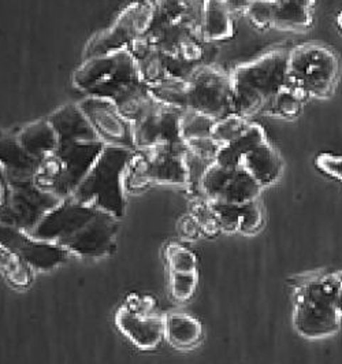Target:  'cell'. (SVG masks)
I'll return each instance as SVG.
<instances>
[{
  "instance_id": "6da1fadb",
  "label": "cell",
  "mask_w": 342,
  "mask_h": 364,
  "mask_svg": "<svg viewBox=\"0 0 342 364\" xmlns=\"http://www.w3.org/2000/svg\"><path fill=\"white\" fill-rule=\"evenodd\" d=\"M233 112L251 119L263 114L288 85V51L274 50L237 66L230 74Z\"/></svg>"
},
{
  "instance_id": "7a4b0ae2",
  "label": "cell",
  "mask_w": 342,
  "mask_h": 364,
  "mask_svg": "<svg viewBox=\"0 0 342 364\" xmlns=\"http://www.w3.org/2000/svg\"><path fill=\"white\" fill-rule=\"evenodd\" d=\"M134 151L106 146L90 173L73 193V199L105 211L115 218L125 217L127 211V167Z\"/></svg>"
},
{
  "instance_id": "3957f363",
  "label": "cell",
  "mask_w": 342,
  "mask_h": 364,
  "mask_svg": "<svg viewBox=\"0 0 342 364\" xmlns=\"http://www.w3.org/2000/svg\"><path fill=\"white\" fill-rule=\"evenodd\" d=\"M338 309V275H309L296 285L293 323L306 338L336 334L341 326Z\"/></svg>"
},
{
  "instance_id": "277c9868",
  "label": "cell",
  "mask_w": 342,
  "mask_h": 364,
  "mask_svg": "<svg viewBox=\"0 0 342 364\" xmlns=\"http://www.w3.org/2000/svg\"><path fill=\"white\" fill-rule=\"evenodd\" d=\"M340 58L331 48L308 43L288 51V87L306 99L330 97L340 81Z\"/></svg>"
},
{
  "instance_id": "5b68a950",
  "label": "cell",
  "mask_w": 342,
  "mask_h": 364,
  "mask_svg": "<svg viewBox=\"0 0 342 364\" xmlns=\"http://www.w3.org/2000/svg\"><path fill=\"white\" fill-rule=\"evenodd\" d=\"M136 62L129 50L84 59L73 74V85L87 96L112 100L127 87L141 82Z\"/></svg>"
},
{
  "instance_id": "8992f818",
  "label": "cell",
  "mask_w": 342,
  "mask_h": 364,
  "mask_svg": "<svg viewBox=\"0 0 342 364\" xmlns=\"http://www.w3.org/2000/svg\"><path fill=\"white\" fill-rule=\"evenodd\" d=\"M186 151L170 146L136 149L127 167V192H140L152 185L188 186Z\"/></svg>"
},
{
  "instance_id": "52a82bcc",
  "label": "cell",
  "mask_w": 342,
  "mask_h": 364,
  "mask_svg": "<svg viewBox=\"0 0 342 364\" xmlns=\"http://www.w3.org/2000/svg\"><path fill=\"white\" fill-rule=\"evenodd\" d=\"M188 109L222 119L233 114L230 75L210 66H200L188 80Z\"/></svg>"
},
{
  "instance_id": "ba28073f",
  "label": "cell",
  "mask_w": 342,
  "mask_h": 364,
  "mask_svg": "<svg viewBox=\"0 0 342 364\" xmlns=\"http://www.w3.org/2000/svg\"><path fill=\"white\" fill-rule=\"evenodd\" d=\"M62 200L65 199L43 191L35 181L10 182V198L0 211V225L31 233Z\"/></svg>"
},
{
  "instance_id": "9c48e42d",
  "label": "cell",
  "mask_w": 342,
  "mask_h": 364,
  "mask_svg": "<svg viewBox=\"0 0 342 364\" xmlns=\"http://www.w3.org/2000/svg\"><path fill=\"white\" fill-rule=\"evenodd\" d=\"M0 245L33 272L41 273L54 270L70 257L59 244L37 240L21 229L6 225H0Z\"/></svg>"
},
{
  "instance_id": "30bf717a",
  "label": "cell",
  "mask_w": 342,
  "mask_h": 364,
  "mask_svg": "<svg viewBox=\"0 0 342 364\" xmlns=\"http://www.w3.org/2000/svg\"><path fill=\"white\" fill-rule=\"evenodd\" d=\"M78 106L105 146H121L136 151L133 124L127 121L112 100L85 96L78 102Z\"/></svg>"
},
{
  "instance_id": "8fae6325",
  "label": "cell",
  "mask_w": 342,
  "mask_h": 364,
  "mask_svg": "<svg viewBox=\"0 0 342 364\" xmlns=\"http://www.w3.org/2000/svg\"><path fill=\"white\" fill-rule=\"evenodd\" d=\"M99 210L68 198L53 208L29 233L37 240L62 244L87 226Z\"/></svg>"
},
{
  "instance_id": "7c38bea8",
  "label": "cell",
  "mask_w": 342,
  "mask_h": 364,
  "mask_svg": "<svg viewBox=\"0 0 342 364\" xmlns=\"http://www.w3.org/2000/svg\"><path fill=\"white\" fill-rule=\"evenodd\" d=\"M119 232V219L99 211L78 233L60 244L70 255L80 257H105L114 252Z\"/></svg>"
},
{
  "instance_id": "4fadbf2b",
  "label": "cell",
  "mask_w": 342,
  "mask_h": 364,
  "mask_svg": "<svg viewBox=\"0 0 342 364\" xmlns=\"http://www.w3.org/2000/svg\"><path fill=\"white\" fill-rule=\"evenodd\" d=\"M182 112L181 109L163 106L162 109L133 124L136 149L170 146L186 151L188 146L181 136Z\"/></svg>"
},
{
  "instance_id": "5bb4252c",
  "label": "cell",
  "mask_w": 342,
  "mask_h": 364,
  "mask_svg": "<svg viewBox=\"0 0 342 364\" xmlns=\"http://www.w3.org/2000/svg\"><path fill=\"white\" fill-rule=\"evenodd\" d=\"M102 141L73 143L59 146L56 155L60 159L63 174L59 185L58 196L60 199L72 198L78 185L87 177L92 166L105 149Z\"/></svg>"
},
{
  "instance_id": "9a60e30c",
  "label": "cell",
  "mask_w": 342,
  "mask_h": 364,
  "mask_svg": "<svg viewBox=\"0 0 342 364\" xmlns=\"http://www.w3.org/2000/svg\"><path fill=\"white\" fill-rule=\"evenodd\" d=\"M121 333L140 349H155L164 338V319L124 306L115 315Z\"/></svg>"
},
{
  "instance_id": "2e32d148",
  "label": "cell",
  "mask_w": 342,
  "mask_h": 364,
  "mask_svg": "<svg viewBox=\"0 0 342 364\" xmlns=\"http://www.w3.org/2000/svg\"><path fill=\"white\" fill-rule=\"evenodd\" d=\"M140 38L134 23L132 4L119 14L114 25L90 38L84 50V59L115 54L129 50Z\"/></svg>"
},
{
  "instance_id": "e0dca14e",
  "label": "cell",
  "mask_w": 342,
  "mask_h": 364,
  "mask_svg": "<svg viewBox=\"0 0 342 364\" xmlns=\"http://www.w3.org/2000/svg\"><path fill=\"white\" fill-rule=\"evenodd\" d=\"M47 118L58 134L59 146L100 141L78 103L65 105L55 109Z\"/></svg>"
},
{
  "instance_id": "ac0fdd59",
  "label": "cell",
  "mask_w": 342,
  "mask_h": 364,
  "mask_svg": "<svg viewBox=\"0 0 342 364\" xmlns=\"http://www.w3.org/2000/svg\"><path fill=\"white\" fill-rule=\"evenodd\" d=\"M38 161L19 144L16 134L0 136V167L10 182L33 181Z\"/></svg>"
},
{
  "instance_id": "d6986e66",
  "label": "cell",
  "mask_w": 342,
  "mask_h": 364,
  "mask_svg": "<svg viewBox=\"0 0 342 364\" xmlns=\"http://www.w3.org/2000/svg\"><path fill=\"white\" fill-rule=\"evenodd\" d=\"M315 0H272V28L304 32L314 23Z\"/></svg>"
},
{
  "instance_id": "ffe728a7",
  "label": "cell",
  "mask_w": 342,
  "mask_h": 364,
  "mask_svg": "<svg viewBox=\"0 0 342 364\" xmlns=\"http://www.w3.org/2000/svg\"><path fill=\"white\" fill-rule=\"evenodd\" d=\"M240 167L250 173L263 188L278 181L284 171L282 159L269 141L262 143L248 152Z\"/></svg>"
},
{
  "instance_id": "44dd1931",
  "label": "cell",
  "mask_w": 342,
  "mask_h": 364,
  "mask_svg": "<svg viewBox=\"0 0 342 364\" xmlns=\"http://www.w3.org/2000/svg\"><path fill=\"white\" fill-rule=\"evenodd\" d=\"M16 136L23 149L38 162L55 154L59 148L58 134L48 118L25 125Z\"/></svg>"
},
{
  "instance_id": "7402d4cb",
  "label": "cell",
  "mask_w": 342,
  "mask_h": 364,
  "mask_svg": "<svg viewBox=\"0 0 342 364\" xmlns=\"http://www.w3.org/2000/svg\"><path fill=\"white\" fill-rule=\"evenodd\" d=\"M201 36L208 43H220L235 36V22L223 0H204L201 18Z\"/></svg>"
},
{
  "instance_id": "603a6c76",
  "label": "cell",
  "mask_w": 342,
  "mask_h": 364,
  "mask_svg": "<svg viewBox=\"0 0 342 364\" xmlns=\"http://www.w3.org/2000/svg\"><path fill=\"white\" fill-rule=\"evenodd\" d=\"M112 102L132 124H136L146 115L163 107V105L154 99L148 85L143 81L127 87L112 99Z\"/></svg>"
},
{
  "instance_id": "cb8c5ba5",
  "label": "cell",
  "mask_w": 342,
  "mask_h": 364,
  "mask_svg": "<svg viewBox=\"0 0 342 364\" xmlns=\"http://www.w3.org/2000/svg\"><path fill=\"white\" fill-rule=\"evenodd\" d=\"M139 74L146 85H154L164 78L166 72V55L159 48L152 46L145 37H140L130 48Z\"/></svg>"
},
{
  "instance_id": "d4e9b609",
  "label": "cell",
  "mask_w": 342,
  "mask_h": 364,
  "mask_svg": "<svg viewBox=\"0 0 342 364\" xmlns=\"http://www.w3.org/2000/svg\"><path fill=\"white\" fill-rule=\"evenodd\" d=\"M203 338L201 323L192 315L174 312L164 318V340L177 349H192Z\"/></svg>"
},
{
  "instance_id": "484cf974",
  "label": "cell",
  "mask_w": 342,
  "mask_h": 364,
  "mask_svg": "<svg viewBox=\"0 0 342 364\" xmlns=\"http://www.w3.org/2000/svg\"><path fill=\"white\" fill-rule=\"evenodd\" d=\"M264 141H267L264 129L252 122L244 134L237 137L232 143L220 146L215 162L228 168H238L244 156Z\"/></svg>"
},
{
  "instance_id": "4316f807",
  "label": "cell",
  "mask_w": 342,
  "mask_h": 364,
  "mask_svg": "<svg viewBox=\"0 0 342 364\" xmlns=\"http://www.w3.org/2000/svg\"><path fill=\"white\" fill-rule=\"evenodd\" d=\"M263 186L244 168H233L229 180L223 186L215 201L228 204H247L256 201L262 193Z\"/></svg>"
},
{
  "instance_id": "83f0119b",
  "label": "cell",
  "mask_w": 342,
  "mask_h": 364,
  "mask_svg": "<svg viewBox=\"0 0 342 364\" xmlns=\"http://www.w3.org/2000/svg\"><path fill=\"white\" fill-rule=\"evenodd\" d=\"M154 99L170 109H188V81L167 77L162 81L148 85Z\"/></svg>"
},
{
  "instance_id": "f1b7e54d",
  "label": "cell",
  "mask_w": 342,
  "mask_h": 364,
  "mask_svg": "<svg viewBox=\"0 0 342 364\" xmlns=\"http://www.w3.org/2000/svg\"><path fill=\"white\" fill-rule=\"evenodd\" d=\"M306 100V97L300 92L287 85L271 100L270 105L266 107L263 114L292 121V119H296L303 112Z\"/></svg>"
},
{
  "instance_id": "f546056e",
  "label": "cell",
  "mask_w": 342,
  "mask_h": 364,
  "mask_svg": "<svg viewBox=\"0 0 342 364\" xmlns=\"http://www.w3.org/2000/svg\"><path fill=\"white\" fill-rule=\"evenodd\" d=\"M155 6L158 19L177 23L200 25L201 13L198 14L192 0H156Z\"/></svg>"
},
{
  "instance_id": "4dcf8cb0",
  "label": "cell",
  "mask_w": 342,
  "mask_h": 364,
  "mask_svg": "<svg viewBox=\"0 0 342 364\" xmlns=\"http://www.w3.org/2000/svg\"><path fill=\"white\" fill-rule=\"evenodd\" d=\"M215 119L192 109H185L181 117V136L185 143L211 137Z\"/></svg>"
},
{
  "instance_id": "1f68e13d",
  "label": "cell",
  "mask_w": 342,
  "mask_h": 364,
  "mask_svg": "<svg viewBox=\"0 0 342 364\" xmlns=\"http://www.w3.org/2000/svg\"><path fill=\"white\" fill-rule=\"evenodd\" d=\"M252 121L248 118H244L238 114H230L222 119H218L214 124L211 137L215 140L219 146H226L232 143L237 137L244 134L248 128L251 127Z\"/></svg>"
},
{
  "instance_id": "d6a6232c",
  "label": "cell",
  "mask_w": 342,
  "mask_h": 364,
  "mask_svg": "<svg viewBox=\"0 0 342 364\" xmlns=\"http://www.w3.org/2000/svg\"><path fill=\"white\" fill-rule=\"evenodd\" d=\"M164 254L170 273H196L198 259L186 247L180 244H170L166 247Z\"/></svg>"
},
{
  "instance_id": "836d02e7",
  "label": "cell",
  "mask_w": 342,
  "mask_h": 364,
  "mask_svg": "<svg viewBox=\"0 0 342 364\" xmlns=\"http://www.w3.org/2000/svg\"><path fill=\"white\" fill-rule=\"evenodd\" d=\"M210 204L215 214L220 230L228 233L238 232L244 204H228L220 201H210Z\"/></svg>"
},
{
  "instance_id": "e575fe53",
  "label": "cell",
  "mask_w": 342,
  "mask_h": 364,
  "mask_svg": "<svg viewBox=\"0 0 342 364\" xmlns=\"http://www.w3.org/2000/svg\"><path fill=\"white\" fill-rule=\"evenodd\" d=\"M198 287L196 273H170V293L177 301L189 300Z\"/></svg>"
},
{
  "instance_id": "d590c367",
  "label": "cell",
  "mask_w": 342,
  "mask_h": 364,
  "mask_svg": "<svg viewBox=\"0 0 342 364\" xmlns=\"http://www.w3.org/2000/svg\"><path fill=\"white\" fill-rule=\"evenodd\" d=\"M132 11H133L134 28L139 36L144 37L154 25V21L156 17V6L154 1L141 0V1L132 3Z\"/></svg>"
},
{
  "instance_id": "8d00e7d4",
  "label": "cell",
  "mask_w": 342,
  "mask_h": 364,
  "mask_svg": "<svg viewBox=\"0 0 342 364\" xmlns=\"http://www.w3.org/2000/svg\"><path fill=\"white\" fill-rule=\"evenodd\" d=\"M263 223H264V215L259 201H251L242 205V215H241L238 232L244 235H253L262 229Z\"/></svg>"
},
{
  "instance_id": "74e56055",
  "label": "cell",
  "mask_w": 342,
  "mask_h": 364,
  "mask_svg": "<svg viewBox=\"0 0 342 364\" xmlns=\"http://www.w3.org/2000/svg\"><path fill=\"white\" fill-rule=\"evenodd\" d=\"M245 17L257 29H270L272 28V0H251Z\"/></svg>"
},
{
  "instance_id": "f35d334b",
  "label": "cell",
  "mask_w": 342,
  "mask_h": 364,
  "mask_svg": "<svg viewBox=\"0 0 342 364\" xmlns=\"http://www.w3.org/2000/svg\"><path fill=\"white\" fill-rule=\"evenodd\" d=\"M192 215L196 218L204 233L211 235V233H216L220 230L210 201H198V204H195V207H193Z\"/></svg>"
},
{
  "instance_id": "ab89813d",
  "label": "cell",
  "mask_w": 342,
  "mask_h": 364,
  "mask_svg": "<svg viewBox=\"0 0 342 364\" xmlns=\"http://www.w3.org/2000/svg\"><path fill=\"white\" fill-rule=\"evenodd\" d=\"M33 273L35 272L29 266H26L22 260L16 257V262L4 273V277L16 288H28L33 281Z\"/></svg>"
},
{
  "instance_id": "60d3db41",
  "label": "cell",
  "mask_w": 342,
  "mask_h": 364,
  "mask_svg": "<svg viewBox=\"0 0 342 364\" xmlns=\"http://www.w3.org/2000/svg\"><path fill=\"white\" fill-rule=\"evenodd\" d=\"M186 146L192 154H195L196 156L207 161V162H215L218 152L220 149V146L216 143L213 137L191 140V141L186 143Z\"/></svg>"
},
{
  "instance_id": "b9f144b4",
  "label": "cell",
  "mask_w": 342,
  "mask_h": 364,
  "mask_svg": "<svg viewBox=\"0 0 342 364\" xmlns=\"http://www.w3.org/2000/svg\"><path fill=\"white\" fill-rule=\"evenodd\" d=\"M316 166L328 174L342 181V156H334L330 154H324L316 158Z\"/></svg>"
},
{
  "instance_id": "7bdbcfd3",
  "label": "cell",
  "mask_w": 342,
  "mask_h": 364,
  "mask_svg": "<svg viewBox=\"0 0 342 364\" xmlns=\"http://www.w3.org/2000/svg\"><path fill=\"white\" fill-rule=\"evenodd\" d=\"M181 236L186 240H193V238H198L201 235V226L198 225V220L193 217V215H188L185 218L182 219L180 222Z\"/></svg>"
},
{
  "instance_id": "ee69618b",
  "label": "cell",
  "mask_w": 342,
  "mask_h": 364,
  "mask_svg": "<svg viewBox=\"0 0 342 364\" xmlns=\"http://www.w3.org/2000/svg\"><path fill=\"white\" fill-rule=\"evenodd\" d=\"M228 11L232 14V17H240L247 16V11L250 9L251 0H223Z\"/></svg>"
},
{
  "instance_id": "f6af8a7d",
  "label": "cell",
  "mask_w": 342,
  "mask_h": 364,
  "mask_svg": "<svg viewBox=\"0 0 342 364\" xmlns=\"http://www.w3.org/2000/svg\"><path fill=\"white\" fill-rule=\"evenodd\" d=\"M10 198V181L0 167V211L7 205Z\"/></svg>"
},
{
  "instance_id": "bcb514c9",
  "label": "cell",
  "mask_w": 342,
  "mask_h": 364,
  "mask_svg": "<svg viewBox=\"0 0 342 364\" xmlns=\"http://www.w3.org/2000/svg\"><path fill=\"white\" fill-rule=\"evenodd\" d=\"M16 262V256L11 255L7 252L1 245H0V273L4 275V273L11 267V264Z\"/></svg>"
},
{
  "instance_id": "7dc6e473",
  "label": "cell",
  "mask_w": 342,
  "mask_h": 364,
  "mask_svg": "<svg viewBox=\"0 0 342 364\" xmlns=\"http://www.w3.org/2000/svg\"><path fill=\"white\" fill-rule=\"evenodd\" d=\"M337 275H338V309H340L342 316V273L337 274Z\"/></svg>"
},
{
  "instance_id": "c3c4849f",
  "label": "cell",
  "mask_w": 342,
  "mask_h": 364,
  "mask_svg": "<svg viewBox=\"0 0 342 364\" xmlns=\"http://www.w3.org/2000/svg\"><path fill=\"white\" fill-rule=\"evenodd\" d=\"M337 23H338V28H340V31L342 32V11L338 14V17H337Z\"/></svg>"
}]
</instances>
